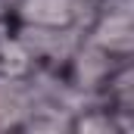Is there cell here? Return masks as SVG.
<instances>
[{"label": "cell", "mask_w": 134, "mask_h": 134, "mask_svg": "<svg viewBox=\"0 0 134 134\" xmlns=\"http://www.w3.org/2000/svg\"><path fill=\"white\" fill-rule=\"evenodd\" d=\"M37 103L34 75L0 72V131H25V122Z\"/></svg>", "instance_id": "obj_2"}, {"label": "cell", "mask_w": 134, "mask_h": 134, "mask_svg": "<svg viewBox=\"0 0 134 134\" xmlns=\"http://www.w3.org/2000/svg\"><path fill=\"white\" fill-rule=\"evenodd\" d=\"M6 19L22 28H84V0H9Z\"/></svg>", "instance_id": "obj_1"}]
</instances>
